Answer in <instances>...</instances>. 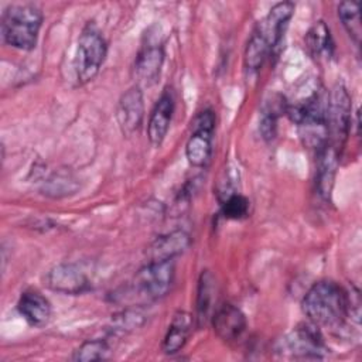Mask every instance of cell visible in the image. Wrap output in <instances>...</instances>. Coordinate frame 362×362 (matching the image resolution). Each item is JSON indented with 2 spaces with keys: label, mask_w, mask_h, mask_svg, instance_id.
Masks as SVG:
<instances>
[{
  "label": "cell",
  "mask_w": 362,
  "mask_h": 362,
  "mask_svg": "<svg viewBox=\"0 0 362 362\" xmlns=\"http://www.w3.org/2000/svg\"><path fill=\"white\" fill-rule=\"evenodd\" d=\"M301 308L314 325L338 328L349 315L352 300L338 283L321 280L305 293Z\"/></svg>",
  "instance_id": "obj_1"
},
{
  "label": "cell",
  "mask_w": 362,
  "mask_h": 362,
  "mask_svg": "<svg viewBox=\"0 0 362 362\" xmlns=\"http://www.w3.org/2000/svg\"><path fill=\"white\" fill-rule=\"evenodd\" d=\"M42 13L34 4H11L1 16V34L6 44L28 51L38 40Z\"/></svg>",
  "instance_id": "obj_2"
},
{
  "label": "cell",
  "mask_w": 362,
  "mask_h": 362,
  "mask_svg": "<svg viewBox=\"0 0 362 362\" xmlns=\"http://www.w3.org/2000/svg\"><path fill=\"white\" fill-rule=\"evenodd\" d=\"M107 54V45L99 30L88 24L78 40L76 55L74 59V69L76 79L81 85L92 81L102 64L105 62Z\"/></svg>",
  "instance_id": "obj_3"
},
{
  "label": "cell",
  "mask_w": 362,
  "mask_h": 362,
  "mask_svg": "<svg viewBox=\"0 0 362 362\" xmlns=\"http://www.w3.org/2000/svg\"><path fill=\"white\" fill-rule=\"evenodd\" d=\"M174 281L173 260L148 262L141 267L132 283L134 297L144 301H154L164 297Z\"/></svg>",
  "instance_id": "obj_4"
},
{
  "label": "cell",
  "mask_w": 362,
  "mask_h": 362,
  "mask_svg": "<svg viewBox=\"0 0 362 362\" xmlns=\"http://www.w3.org/2000/svg\"><path fill=\"white\" fill-rule=\"evenodd\" d=\"M351 96L344 85H337L327 98V144L341 151L351 129Z\"/></svg>",
  "instance_id": "obj_5"
},
{
  "label": "cell",
  "mask_w": 362,
  "mask_h": 362,
  "mask_svg": "<svg viewBox=\"0 0 362 362\" xmlns=\"http://www.w3.org/2000/svg\"><path fill=\"white\" fill-rule=\"evenodd\" d=\"M192 133L185 144V157L192 167H204L212 153V133L215 127V115L206 109L199 112L192 120Z\"/></svg>",
  "instance_id": "obj_6"
},
{
  "label": "cell",
  "mask_w": 362,
  "mask_h": 362,
  "mask_svg": "<svg viewBox=\"0 0 362 362\" xmlns=\"http://www.w3.org/2000/svg\"><path fill=\"white\" fill-rule=\"evenodd\" d=\"M281 351L291 354L294 358L320 359L327 352L324 339L317 329V325L303 324L290 332L281 344Z\"/></svg>",
  "instance_id": "obj_7"
},
{
  "label": "cell",
  "mask_w": 362,
  "mask_h": 362,
  "mask_svg": "<svg viewBox=\"0 0 362 362\" xmlns=\"http://www.w3.org/2000/svg\"><path fill=\"white\" fill-rule=\"evenodd\" d=\"M116 117L123 134L132 136L139 130L144 117L143 92L139 85L132 86L120 96L116 109Z\"/></svg>",
  "instance_id": "obj_8"
},
{
  "label": "cell",
  "mask_w": 362,
  "mask_h": 362,
  "mask_svg": "<svg viewBox=\"0 0 362 362\" xmlns=\"http://www.w3.org/2000/svg\"><path fill=\"white\" fill-rule=\"evenodd\" d=\"M48 288L62 294H81L89 288L86 274L72 263H61L54 266L45 276Z\"/></svg>",
  "instance_id": "obj_9"
},
{
  "label": "cell",
  "mask_w": 362,
  "mask_h": 362,
  "mask_svg": "<svg viewBox=\"0 0 362 362\" xmlns=\"http://www.w3.org/2000/svg\"><path fill=\"white\" fill-rule=\"evenodd\" d=\"M293 13L294 4L291 1H281L274 4L267 16L257 24L255 31L266 40L272 51L280 44Z\"/></svg>",
  "instance_id": "obj_10"
},
{
  "label": "cell",
  "mask_w": 362,
  "mask_h": 362,
  "mask_svg": "<svg viewBox=\"0 0 362 362\" xmlns=\"http://www.w3.org/2000/svg\"><path fill=\"white\" fill-rule=\"evenodd\" d=\"M212 327L221 339L230 342L245 332L246 317L238 307L226 303L215 310L212 315Z\"/></svg>",
  "instance_id": "obj_11"
},
{
  "label": "cell",
  "mask_w": 362,
  "mask_h": 362,
  "mask_svg": "<svg viewBox=\"0 0 362 362\" xmlns=\"http://www.w3.org/2000/svg\"><path fill=\"white\" fill-rule=\"evenodd\" d=\"M164 62V49L160 42L148 41L141 47L136 57L134 71L139 82L143 85H153L160 76V71Z\"/></svg>",
  "instance_id": "obj_12"
},
{
  "label": "cell",
  "mask_w": 362,
  "mask_h": 362,
  "mask_svg": "<svg viewBox=\"0 0 362 362\" xmlns=\"http://www.w3.org/2000/svg\"><path fill=\"white\" fill-rule=\"evenodd\" d=\"M173 113L174 98L170 90H165L157 100L147 123V137L154 147L161 146V143L164 141L167 132L170 129Z\"/></svg>",
  "instance_id": "obj_13"
},
{
  "label": "cell",
  "mask_w": 362,
  "mask_h": 362,
  "mask_svg": "<svg viewBox=\"0 0 362 362\" xmlns=\"http://www.w3.org/2000/svg\"><path fill=\"white\" fill-rule=\"evenodd\" d=\"M338 157L339 151H337L329 144H325L320 151H317L315 189L318 195L324 199L329 198L338 167Z\"/></svg>",
  "instance_id": "obj_14"
},
{
  "label": "cell",
  "mask_w": 362,
  "mask_h": 362,
  "mask_svg": "<svg viewBox=\"0 0 362 362\" xmlns=\"http://www.w3.org/2000/svg\"><path fill=\"white\" fill-rule=\"evenodd\" d=\"M17 310L33 327H44L51 318V304L38 291H24L17 303Z\"/></svg>",
  "instance_id": "obj_15"
},
{
  "label": "cell",
  "mask_w": 362,
  "mask_h": 362,
  "mask_svg": "<svg viewBox=\"0 0 362 362\" xmlns=\"http://www.w3.org/2000/svg\"><path fill=\"white\" fill-rule=\"evenodd\" d=\"M191 243V238L185 230H173L157 238L148 247L150 262L173 260L181 255Z\"/></svg>",
  "instance_id": "obj_16"
},
{
  "label": "cell",
  "mask_w": 362,
  "mask_h": 362,
  "mask_svg": "<svg viewBox=\"0 0 362 362\" xmlns=\"http://www.w3.org/2000/svg\"><path fill=\"white\" fill-rule=\"evenodd\" d=\"M192 327V317L185 311H178L164 337L163 351L168 355L178 352L187 342L189 331Z\"/></svg>",
  "instance_id": "obj_17"
},
{
  "label": "cell",
  "mask_w": 362,
  "mask_h": 362,
  "mask_svg": "<svg viewBox=\"0 0 362 362\" xmlns=\"http://www.w3.org/2000/svg\"><path fill=\"white\" fill-rule=\"evenodd\" d=\"M287 109L283 98L273 96L270 100H266L262 107V116H260V124L259 130L262 133V137L264 140H273L277 130V119L281 112Z\"/></svg>",
  "instance_id": "obj_18"
},
{
  "label": "cell",
  "mask_w": 362,
  "mask_h": 362,
  "mask_svg": "<svg viewBox=\"0 0 362 362\" xmlns=\"http://www.w3.org/2000/svg\"><path fill=\"white\" fill-rule=\"evenodd\" d=\"M215 294V280L209 270H202L198 281V296H197V320L199 324L205 322L212 310Z\"/></svg>",
  "instance_id": "obj_19"
},
{
  "label": "cell",
  "mask_w": 362,
  "mask_h": 362,
  "mask_svg": "<svg viewBox=\"0 0 362 362\" xmlns=\"http://www.w3.org/2000/svg\"><path fill=\"white\" fill-rule=\"evenodd\" d=\"M305 44L311 55L321 57V55H331L332 49V38L329 28L324 21H317L305 37Z\"/></svg>",
  "instance_id": "obj_20"
},
{
  "label": "cell",
  "mask_w": 362,
  "mask_h": 362,
  "mask_svg": "<svg viewBox=\"0 0 362 362\" xmlns=\"http://www.w3.org/2000/svg\"><path fill=\"white\" fill-rule=\"evenodd\" d=\"M338 17L348 33V35L354 40L356 45L361 44L362 27H361V16H359V4L355 1H342L338 4Z\"/></svg>",
  "instance_id": "obj_21"
},
{
  "label": "cell",
  "mask_w": 362,
  "mask_h": 362,
  "mask_svg": "<svg viewBox=\"0 0 362 362\" xmlns=\"http://www.w3.org/2000/svg\"><path fill=\"white\" fill-rule=\"evenodd\" d=\"M272 52L270 45L266 42V40L257 34L256 31L253 33V35L250 37V40L246 44L245 48V65L247 69L256 71L259 69L263 62L266 61V58L269 57V54Z\"/></svg>",
  "instance_id": "obj_22"
},
{
  "label": "cell",
  "mask_w": 362,
  "mask_h": 362,
  "mask_svg": "<svg viewBox=\"0 0 362 362\" xmlns=\"http://www.w3.org/2000/svg\"><path fill=\"white\" fill-rule=\"evenodd\" d=\"M109 352V345L105 339H89L82 342L72 354L74 361L90 362L105 359Z\"/></svg>",
  "instance_id": "obj_23"
},
{
  "label": "cell",
  "mask_w": 362,
  "mask_h": 362,
  "mask_svg": "<svg viewBox=\"0 0 362 362\" xmlns=\"http://www.w3.org/2000/svg\"><path fill=\"white\" fill-rule=\"evenodd\" d=\"M78 188L75 178L68 171H58L54 173L44 185V194L51 197H62L72 194Z\"/></svg>",
  "instance_id": "obj_24"
},
{
  "label": "cell",
  "mask_w": 362,
  "mask_h": 362,
  "mask_svg": "<svg viewBox=\"0 0 362 362\" xmlns=\"http://www.w3.org/2000/svg\"><path fill=\"white\" fill-rule=\"evenodd\" d=\"M222 214L228 219H242L249 214V201L240 194H229L222 202Z\"/></svg>",
  "instance_id": "obj_25"
}]
</instances>
